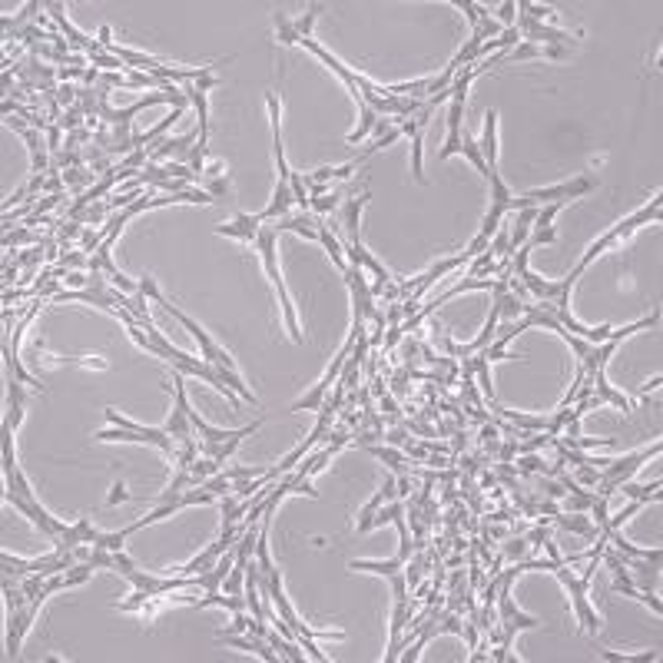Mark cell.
I'll return each instance as SVG.
<instances>
[{
	"instance_id": "f6af8a7d",
	"label": "cell",
	"mask_w": 663,
	"mask_h": 663,
	"mask_svg": "<svg viewBox=\"0 0 663 663\" xmlns=\"http://www.w3.org/2000/svg\"><path fill=\"white\" fill-rule=\"evenodd\" d=\"M60 282H63L67 288H87L90 286V272H77V269H73V272H67Z\"/></svg>"
},
{
	"instance_id": "f907efd6",
	"label": "cell",
	"mask_w": 663,
	"mask_h": 663,
	"mask_svg": "<svg viewBox=\"0 0 663 663\" xmlns=\"http://www.w3.org/2000/svg\"><path fill=\"white\" fill-rule=\"evenodd\" d=\"M442 564H444V570H451V568H461V564H464V554H458V550H454L451 558H448V560H442Z\"/></svg>"
},
{
	"instance_id": "603a6c76",
	"label": "cell",
	"mask_w": 663,
	"mask_h": 663,
	"mask_svg": "<svg viewBox=\"0 0 663 663\" xmlns=\"http://www.w3.org/2000/svg\"><path fill=\"white\" fill-rule=\"evenodd\" d=\"M461 156H468V160H471V163H474V169H478V173L484 176V179H488L491 166L484 163V156H481V150H478V140H474V136L468 133V130H464V133H461Z\"/></svg>"
},
{
	"instance_id": "44dd1931",
	"label": "cell",
	"mask_w": 663,
	"mask_h": 663,
	"mask_svg": "<svg viewBox=\"0 0 663 663\" xmlns=\"http://www.w3.org/2000/svg\"><path fill=\"white\" fill-rule=\"evenodd\" d=\"M266 640H269L272 650H276V654H279L282 660H292V663H302V660H306V654L298 650L296 640H288V637H282L279 630H276V627L269 630V637H266Z\"/></svg>"
},
{
	"instance_id": "5bb4252c",
	"label": "cell",
	"mask_w": 663,
	"mask_h": 663,
	"mask_svg": "<svg viewBox=\"0 0 663 663\" xmlns=\"http://www.w3.org/2000/svg\"><path fill=\"white\" fill-rule=\"evenodd\" d=\"M322 219H325V216H315V212L286 216V219H276V232H298V236L318 242V226H322Z\"/></svg>"
},
{
	"instance_id": "7402d4cb",
	"label": "cell",
	"mask_w": 663,
	"mask_h": 663,
	"mask_svg": "<svg viewBox=\"0 0 663 663\" xmlns=\"http://www.w3.org/2000/svg\"><path fill=\"white\" fill-rule=\"evenodd\" d=\"M528 550H531V544L524 541V534H508L498 554L504 558V564H518V560H528Z\"/></svg>"
},
{
	"instance_id": "d4e9b609",
	"label": "cell",
	"mask_w": 663,
	"mask_h": 663,
	"mask_svg": "<svg viewBox=\"0 0 663 663\" xmlns=\"http://www.w3.org/2000/svg\"><path fill=\"white\" fill-rule=\"evenodd\" d=\"M342 202H345V189H335V192H328V196H322V199H312L308 209L315 212V216H335Z\"/></svg>"
},
{
	"instance_id": "836d02e7",
	"label": "cell",
	"mask_w": 663,
	"mask_h": 663,
	"mask_svg": "<svg viewBox=\"0 0 663 663\" xmlns=\"http://www.w3.org/2000/svg\"><path fill=\"white\" fill-rule=\"evenodd\" d=\"M126 538H130V531L126 528H120V531H110V534H100V541H96V548H106V550H123V544H126Z\"/></svg>"
},
{
	"instance_id": "7dc6e473",
	"label": "cell",
	"mask_w": 663,
	"mask_h": 663,
	"mask_svg": "<svg viewBox=\"0 0 663 663\" xmlns=\"http://www.w3.org/2000/svg\"><path fill=\"white\" fill-rule=\"evenodd\" d=\"M385 322H388V325H402V322H404L402 302H388V312H385Z\"/></svg>"
},
{
	"instance_id": "9c48e42d",
	"label": "cell",
	"mask_w": 663,
	"mask_h": 663,
	"mask_svg": "<svg viewBox=\"0 0 663 663\" xmlns=\"http://www.w3.org/2000/svg\"><path fill=\"white\" fill-rule=\"evenodd\" d=\"M451 100H448V136L444 146L438 150V160H451L454 153H461V133H464V93H454L448 87Z\"/></svg>"
},
{
	"instance_id": "8d00e7d4",
	"label": "cell",
	"mask_w": 663,
	"mask_h": 663,
	"mask_svg": "<svg viewBox=\"0 0 663 663\" xmlns=\"http://www.w3.org/2000/svg\"><path fill=\"white\" fill-rule=\"evenodd\" d=\"M276 30H279V40L282 43H298V33H296V24L282 14V10H276Z\"/></svg>"
},
{
	"instance_id": "681fc988",
	"label": "cell",
	"mask_w": 663,
	"mask_h": 663,
	"mask_svg": "<svg viewBox=\"0 0 663 663\" xmlns=\"http://www.w3.org/2000/svg\"><path fill=\"white\" fill-rule=\"evenodd\" d=\"M402 335H404V332H402V325H392V332H388V335H385V348H388V352H392V348L398 345V342H402Z\"/></svg>"
},
{
	"instance_id": "2e32d148",
	"label": "cell",
	"mask_w": 663,
	"mask_h": 663,
	"mask_svg": "<svg viewBox=\"0 0 663 663\" xmlns=\"http://www.w3.org/2000/svg\"><path fill=\"white\" fill-rule=\"evenodd\" d=\"M478 150L488 166H498V110H484V136L478 140Z\"/></svg>"
},
{
	"instance_id": "cb8c5ba5",
	"label": "cell",
	"mask_w": 663,
	"mask_h": 663,
	"mask_svg": "<svg viewBox=\"0 0 663 663\" xmlns=\"http://www.w3.org/2000/svg\"><path fill=\"white\" fill-rule=\"evenodd\" d=\"M276 464H236V468H222V474L229 481H252V478H262L269 474Z\"/></svg>"
},
{
	"instance_id": "e0dca14e",
	"label": "cell",
	"mask_w": 663,
	"mask_h": 663,
	"mask_svg": "<svg viewBox=\"0 0 663 663\" xmlns=\"http://www.w3.org/2000/svg\"><path fill=\"white\" fill-rule=\"evenodd\" d=\"M594 395L600 398L604 404H614L617 412H634V404H630V398H627L624 392H617L614 385L607 382V368H600L594 375Z\"/></svg>"
},
{
	"instance_id": "4316f807",
	"label": "cell",
	"mask_w": 663,
	"mask_h": 663,
	"mask_svg": "<svg viewBox=\"0 0 663 663\" xmlns=\"http://www.w3.org/2000/svg\"><path fill=\"white\" fill-rule=\"evenodd\" d=\"M644 504H650V501H640V498H634V501H630V504H627V508H620V511H617L614 518H607V524H604V528H607V531H620V528H624V524H627V521L634 518L637 511L644 508ZM597 531H600V528H597Z\"/></svg>"
},
{
	"instance_id": "f546056e",
	"label": "cell",
	"mask_w": 663,
	"mask_h": 663,
	"mask_svg": "<svg viewBox=\"0 0 663 663\" xmlns=\"http://www.w3.org/2000/svg\"><path fill=\"white\" fill-rule=\"evenodd\" d=\"M398 514H404V501H388V508H378V514L372 518V524H368V531H375V528H385V524H392Z\"/></svg>"
},
{
	"instance_id": "5b68a950",
	"label": "cell",
	"mask_w": 663,
	"mask_h": 663,
	"mask_svg": "<svg viewBox=\"0 0 663 663\" xmlns=\"http://www.w3.org/2000/svg\"><path fill=\"white\" fill-rule=\"evenodd\" d=\"M663 444L654 442L650 448H640V451H630L624 454V458H610V464H607L604 471H600V481H597V491L594 494H600V498H614L617 488L624 484V481L634 478V471L640 468L644 461H650L654 454H660Z\"/></svg>"
},
{
	"instance_id": "f1b7e54d",
	"label": "cell",
	"mask_w": 663,
	"mask_h": 663,
	"mask_svg": "<svg viewBox=\"0 0 663 663\" xmlns=\"http://www.w3.org/2000/svg\"><path fill=\"white\" fill-rule=\"evenodd\" d=\"M27 242H30V246H40L43 239H40L37 232H30L27 226H24V229H14V232H4V249H7V252L17 249V246H27Z\"/></svg>"
},
{
	"instance_id": "ee69618b",
	"label": "cell",
	"mask_w": 663,
	"mask_h": 663,
	"mask_svg": "<svg viewBox=\"0 0 663 663\" xmlns=\"http://www.w3.org/2000/svg\"><path fill=\"white\" fill-rule=\"evenodd\" d=\"M77 96H80V90H73L70 83H60V87H57V103L67 106V110H70V106H77Z\"/></svg>"
},
{
	"instance_id": "7a4b0ae2",
	"label": "cell",
	"mask_w": 663,
	"mask_h": 663,
	"mask_svg": "<svg viewBox=\"0 0 663 663\" xmlns=\"http://www.w3.org/2000/svg\"><path fill=\"white\" fill-rule=\"evenodd\" d=\"M103 414H106V422H110V428L96 432V434H93L96 442L153 444L156 451H163L169 461H176V451H179V444L169 438V432H166V428H146V424H136V422H130V418H123V414L116 412V408H103Z\"/></svg>"
},
{
	"instance_id": "ac0fdd59",
	"label": "cell",
	"mask_w": 663,
	"mask_h": 663,
	"mask_svg": "<svg viewBox=\"0 0 663 663\" xmlns=\"http://www.w3.org/2000/svg\"><path fill=\"white\" fill-rule=\"evenodd\" d=\"M550 524H558L560 531H568V534H577V538H584V541H594L597 538V528H594V521L590 518H584V514H550Z\"/></svg>"
},
{
	"instance_id": "4dcf8cb0",
	"label": "cell",
	"mask_w": 663,
	"mask_h": 663,
	"mask_svg": "<svg viewBox=\"0 0 663 663\" xmlns=\"http://www.w3.org/2000/svg\"><path fill=\"white\" fill-rule=\"evenodd\" d=\"M90 67L106 70V73H123V70H130V67L123 63V60L116 57V53H110V50H103V53H96V57H90Z\"/></svg>"
},
{
	"instance_id": "3957f363",
	"label": "cell",
	"mask_w": 663,
	"mask_h": 663,
	"mask_svg": "<svg viewBox=\"0 0 663 663\" xmlns=\"http://www.w3.org/2000/svg\"><path fill=\"white\" fill-rule=\"evenodd\" d=\"M276 236H279V232H276V222H262L259 239H256V249H259V256H262V269H266V276H269L272 286H276V292H279V306H282V315H286L288 335H292V342H296V345H302V342H306V335H302V328H298L292 296H288L286 282H282L279 259H276Z\"/></svg>"
},
{
	"instance_id": "8992f818",
	"label": "cell",
	"mask_w": 663,
	"mask_h": 663,
	"mask_svg": "<svg viewBox=\"0 0 663 663\" xmlns=\"http://www.w3.org/2000/svg\"><path fill=\"white\" fill-rule=\"evenodd\" d=\"M590 179L587 176H577L570 183H558V186H544V189H531L524 196H514L511 199V209L508 212H518V209H531V206H548V202H570L577 196L590 192Z\"/></svg>"
},
{
	"instance_id": "484cf974",
	"label": "cell",
	"mask_w": 663,
	"mask_h": 663,
	"mask_svg": "<svg viewBox=\"0 0 663 663\" xmlns=\"http://www.w3.org/2000/svg\"><path fill=\"white\" fill-rule=\"evenodd\" d=\"M594 501H597V494L590 488L577 491V494H564V511L568 514H587V511L594 508Z\"/></svg>"
},
{
	"instance_id": "7bdbcfd3",
	"label": "cell",
	"mask_w": 663,
	"mask_h": 663,
	"mask_svg": "<svg viewBox=\"0 0 663 663\" xmlns=\"http://www.w3.org/2000/svg\"><path fill=\"white\" fill-rule=\"evenodd\" d=\"M73 236H83V222L70 219V222H63V226H60V246H63V249L70 246V239H73Z\"/></svg>"
},
{
	"instance_id": "b9f144b4",
	"label": "cell",
	"mask_w": 663,
	"mask_h": 663,
	"mask_svg": "<svg viewBox=\"0 0 663 663\" xmlns=\"http://www.w3.org/2000/svg\"><path fill=\"white\" fill-rule=\"evenodd\" d=\"M47 150H50V156L63 153V130H60L57 123L47 126Z\"/></svg>"
},
{
	"instance_id": "e575fe53",
	"label": "cell",
	"mask_w": 663,
	"mask_h": 663,
	"mask_svg": "<svg viewBox=\"0 0 663 663\" xmlns=\"http://www.w3.org/2000/svg\"><path fill=\"white\" fill-rule=\"evenodd\" d=\"M325 10V4H312V7L306 10V17H298L296 20V33H298V40L302 37H312V24H315V17Z\"/></svg>"
},
{
	"instance_id": "c3c4849f",
	"label": "cell",
	"mask_w": 663,
	"mask_h": 663,
	"mask_svg": "<svg viewBox=\"0 0 663 663\" xmlns=\"http://www.w3.org/2000/svg\"><path fill=\"white\" fill-rule=\"evenodd\" d=\"M83 73H87V70H80V67H60L57 80L60 83H67V80H83Z\"/></svg>"
},
{
	"instance_id": "816d5d0a",
	"label": "cell",
	"mask_w": 663,
	"mask_h": 663,
	"mask_svg": "<svg viewBox=\"0 0 663 663\" xmlns=\"http://www.w3.org/2000/svg\"><path fill=\"white\" fill-rule=\"evenodd\" d=\"M660 382H663V378H660V375H654V378H650V382L644 385V388H640V395H650V392H654V388H660Z\"/></svg>"
},
{
	"instance_id": "8fae6325",
	"label": "cell",
	"mask_w": 663,
	"mask_h": 663,
	"mask_svg": "<svg viewBox=\"0 0 663 663\" xmlns=\"http://www.w3.org/2000/svg\"><path fill=\"white\" fill-rule=\"evenodd\" d=\"M216 640H219V644L236 647V650H246V654L262 657L266 663H279L282 660V657L272 650L269 640H266V637H259V634H216Z\"/></svg>"
},
{
	"instance_id": "6da1fadb",
	"label": "cell",
	"mask_w": 663,
	"mask_h": 663,
	"mask_svg": "<svg viewBox=\"0 0 663 663\" xmlns=\"http://www.w3.org/2000/svg\"><path fill=\"white\" fill-rule=\"evenodd\" d=\"M4 481H7L4 501H7L14 511H20V514H24V518H27L30 524H33V528H37L47 541H53L60 531L67 528L63 521H57V518H53V514H50V511L37 501V491H33V484H30L27 474L20 471L17 464H14V468H4Z\"/></svg>"
},
{
	"instance_id": "4fadbf2b",
	"label": "cell",
	"mask_w": 663,
	"mask_h": 663,
	"mask_svg": "<svg viewBox=\"0 0 663 663\" xmlns=\"http://www.w3.org/2000/svg\"><path fill=\"white\" fill-rule=\"evenodd\" d=\"M385 501H402L398 498V481H395V474H385V484L375 491V498L358 511V534H368V524H372V518L378 514V508H382Z\"/></svg>"
},
{
	"instance_id": "74e56055",
	"label": "cell",
	"mask_w": 663,
	"mask_h": 663,
	"mask_svg": "<svg viewBox=\"0 0 663 663\" xmlns=\"http://www.w3.org/2000/svg\"><path fill=\"white\" fill-rule=\"evenodd\" d=\"M574 481L580 484V488H597V481H600V468H594V464H577Z\"/></svg>"
},
{
	"instance_id": "d6a6232c",
	"label": "cell",
	"mask_w": 663,
	"mask_h": 663,
	"mask_svg": "<svg viewBox=\"0 0 663 663\" xmlns=\"http://www.w3.org/2000/svg\"><path fill=\"white\" fill-rule=\"evenodd\" d=\"M80 123H87V113L80 110V103H77V106H70V110H63V116L57 120V126H60V130H67V133L80 130Z\"/></svg>"
},
{
	"instance_id": "d590c367",
	"label": "cell",
	"mask_w": 663,
	"mask_h": 663,
	"mask_svg": "<svg viewBox=\"0 0 663 663\" xmlns=\"http://www.w3.org/2000/svg\"><path fill=\"white\" fill-rule=\"evenodd\" d=\"M90 574H93V564H90V560H80L77 568H70L67 574H63V580H67V587H80L90 580Z\"/></svg>"
},
{
	"instance_id": "52a82bcc",
	"label": "cell",
	"mask_w": 663,
	"mask_h": 663,
	"mask_svg": "<svg viewBox=\"0 0 663 663\" xmlns=\"http://www.w3.org/2000/svg\"><path fill=\"white\" fill-rule=\"evenodd\" d=\"M392 524L398 528V554L392 560H352L348 570H368V574H382V577L395 574V570H404V564H408V558H412V550H414V541H412V531H408L404 514H398Z\"/></svg>"
},
{
	"instance_id": "277c9868",
	"label": "cell",
	"mask_w": 663,
	"mask_h": 663,
	"mask_svg": "<svg viewBox=\"0 0 663 663\" xmlns=\"http://www.w3.org/2000/svg\"><path fill=\"white\" fill-rule=\"evenodd\" d=\"M660 206H663V202H660V196H657V199H650V202H647L644 209H637L634 216H627L624 222H617L614 229H607V232H604V236H600V239H597V242H590V246H587V252H584V256H580V262H577V266H574V276H577V279L584 276V269H587V266H590V262L597 259V256H600V252H607V249H610V246H617V242H620V239H627V236H634V232L640 229L644 222H654V219H660Z\"/></svg>"
},
{
	"instance_id": "30bf717a",
	"label": "cell",
	"mask_w": 663,
	"mask_h": 663,
	"mask_svg": "<svg viewBox=\"0 0 663 663\" xmlns=\"http://www.w3.org/2000/svg\"><path fill=\"white\" fill-rule=\"evenodd\" d=\"M40 604H43V600H30V604L17 607V610H7L10 614V620H7V660H14V657L20 654V644H24L27 630L33 627V617H37Z\"/></svg>"
},
{
	"instance_id": "ba28073f",
	"label": "cell",
	"mask_w": 663,
	"mask_h": 663,
	"mask_svg": "<svg viewBox=\"0 0 663 663\" xmlns=\"http://www.w3.org/2000/svg\"><path fill=\"white\" fill-rule=\"evenodd\" d=\"M43 10H47V17L53 20V27H57L60 33L70 40L73 53H87V57H96V53H103V43H100V40L87 37L83 30H77L73 24H70L67 7H63V4H57V0H47V4H43Z\"/></svg>"
},
{
	"instance_id": "d6986e66",
	"label": "cell",
	"mask_w": 663,
	"mask_h": 663,
	"mask_svg": "<svg viewBox=\"0 0 663 663\" xmlns=\"http://www.w3.org/2000/svg\"><path fill=\"white\" fill-rule=\"evenodd\" d=\"M318 242L325 246V252L332 256V262H335V269L345 276V269H348V259H345V249H342V242L332 236V229L325 226V219H322V226H318Z\"/></svg>"
},
{
	"instance_id": "9a60e30c",
	"label": "cell",
	"mask_w": 663,
	"mask_h": 663,
	"mask_svg": "<svg viewBox=\"0 0 663 663\" xmlns=\"http://www.w3.org/2000/svg\"><path fill=\"white\" fill-rule=\"evenodd\" d=\"M362 451H368L372 458H378L385 468H392V474H412L408 454L398 451V448H392V444H368V448H362Z\"/></svg>"
},
{
	"instance_id": "ab89813d",
	"label": "cell",
	"mask_w": 663,
	"mask_h": 663,
	"mask_svg": "<svg viewBox=\"0 0 663 663\" xmlns=\"http://www.w3.org/2000/svg\"><path fill=\"white\" fill-rule=\"evenodd\" d=\"M408 442H412V432L404 424H395L392 432H385V444H392V448H404Z\"/></svg>"
},
{
	"instance_id": "f35d334b",
	"label": "cell",
	"mask_w": 663,
	"mask_h": 663,
	"mask_svg": "<svg viewBox=\"0 0 663 663\" xmlns=\"http://www.w3.org/2000/svg\"><path fill=\"white\" fill-rule=\"evenodd\" d=\"M242 590H246V568L232 564L229 577H226V594H242Z\"/></svg>"
},
{
	"instance_id": "ffe728a7",
	"label": "cell",
	"mask_w": 663,
	"mask_h": 663,
	"mask_svg": "<svg viewBox=\"0 0 663 663\" xmlns=\"http://www.w3.org/2000/svg\"><path fill=\"white\" fill-rule=\"evenodd\" d=\"M378 120H382V116H378V113H375V110H372V106H368V103H362V106H358V126H355V130H352V133L345 136V140H348V143H352V146H355V143H362V140H365V136H368V133H372V130H375V126H378Z\"/></svg>"
},
{
	"instance_id": "7c38bea8",
	"label": "cell",
	"mask_w": 663,
	"mask_h": 663,
	"mask_svg": "<svg viewBox=\"0 0 663 663\" xmlns=\"http://www.w3.org/2000/svg\"><path fill=\"white\" fill-rule=\"evenodd\" d=\"M259 229H262V222H259V216H249V212H239L236 219L226 226H216V236H229V239H239V242H246V246H256V239H259Z\"/></svg>"
},
{
	"instance_id": "83f0119b",
	"label": "cell",
	"mask_w": 663,
	"mask_h": 663,
	"mask_svg": "<svg viewBox=\"0 0 663 663\" xmlns=\"http://www.w3.org/2000/svg\"><path fill=\"white\" fill-rule=\"evenodd\" d=\"M518 474H548L550 478V464H544V458H538V451L534 454H518Z\"/></svg>"
},
{
	"instance_id": "bcb514c9",
	"label": "cell",
	"mask_w": 663,
	"mask_h": 663,
	"mask_svg": "<svg viewBox=\"0 0 663 663\" xmlns=\"http://www.w3.org/2000/svg\"><path fill=\"white\" fill-rule=\"evenodd\" d=\"M123 501H133V494L123 488V481H116L113 488H110V494H106V504H123Z\"/></svg>"
},
{
	"instance_id": "60d3db41",
	"label": "cell",
	"mask_w": 663,
	"mask_h": 663,
	"mask_svg": "<svg viewBox=\"0 0 663 663\" xmlns=\"http://www.w3.org/2000/svg\"><path fill=\"white\" fill-rule=\"evenodd\" d=\"M494 20H498V24H504V30L514 27V20H518V4H514V0H504V4L498 7V17H494Z\"/></svg>"
},
{
	"instance_id": "1f68e13d",
	"label": "cell",
	"mask_w": 663,
	"mask_h": 663,
	"mask_svg": "<svg viewBox=\"0 0 663 663\" xmlns=\"http://www.w3.org/2000/svg\"><path fill=\"white\" fill-rule=\"evenodd\" d=\"M657 650H644V654H617V650H604V660H614V663H654L657 660Z\"/></svg>"
}]
</instances>
